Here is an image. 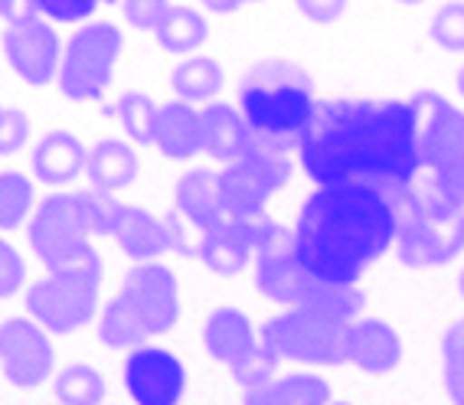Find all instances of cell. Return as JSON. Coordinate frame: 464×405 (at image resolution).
Wrapping results in <instances>:
<instances>
[{
	"label": "cell",
	"mask_w": 464,
	"mask_h": 405,
	"mask_svg": "<svg viewBox=\"0 0 464 405\" xmlns=\"http://www.w3.org/2000/svg\"><path fill=\"white\" fill-rule=\"evenodd\" d=\"M317 187L370 183L402 197L422 180V141L412 99H324L298 141Z\"/></svg>",
	"instance_id": "1"
},
{
	"label": "cell",
	"mask_w": 464,
	"mask_h": 405,
	"mask_svg": "<svg viewBox=\"0 0 464 405\" xmlns=\"http://www.w3.org/2000/svg\"><path fill=\"white\" fill-rule=\"evenodd\" d=\"M399 236V197L370 183H331L304 199L295 223V258L311 278L357 284Z\"/></svg>",
	"instance_id": "2"
},
{
	"label": "cell",
	"mask_w": 464,
	"mask_h": 405,
	"mask_svg": "<svg viewBox=\"0 0 464 405\" xmlns=\"http://www.w3.org/2000/svg\"><path fill=\"white\" fill-rule=\"evenodd\" d=\"M236 101L252 134L295 154L317 108L314 79L295 63L266 59L242 75Z\"/></svg>",
	"instance_id": "3"
},
{
	"label": "cell",
	"mask_w": 464,
	"mask_h": 405,
	"mask_svg": "<svg viewBox=\"0 0 464 405\" xmlns=\"http://www.w3.org/2000/svg\"><path fill=\"white\" fill-rule=\"evenodd\" d=\"M177 317H180L177 275L164 262H138L125 275L121 291L102 307L99 340L108 350H134L148 337L174 331Z\"/></svg>",
	"instance_id": "4"
},
{
	"label": "cell",
	"mask_w": 464,
	"mask_h": 405,
	"mask_svg": "<svg viewBox=\"0 0 464 405\" xmlns=\"http://www.w3.org/2000/svg\"><path fill=\"white\" fill-rule=\"evenodd\" d=\"M464 252V207L445 203L422 183L399 197L396 258L406 268H441Z\"/></svg>",
	"instance_id": "5"
},
{
	"label": "cell",
	"mask_w": 464,
	"mask_h": 405,
	"mask_svg": "<svg viewBox=\"0 0 464 405\" xmlns=\"http://www.w3.org/2000/svg\"><path fill=\"white\" fill-rule=\"evenodd\" d=\"M422 141V187L445 203L464 207V111L441 92L412 95Z\"/></svg>",
	"instance_id": "6"
},
{
	"label": "cell",
	"mask_w": 464,
	"mask_h": 405,
	"mask_svg": "<svg viewBox=\"0 0 464 405\" xmlns=\"http://www.w3.org/2000/svg\"><path fill=\"white\" fill-rule=\"evenodd\" d=\"M350 323L321 307H288L262 323V343L278 360H298L311 366H340L347 363V333Z\"/></svg>",
	"instance_id": "7"
},
{
	"label": "cell",
	"mask_w": 464,
	"mask_h": 405,
	"mask_svg": "<svg viewBox=\"0 0 464 405\" xmlns=\"http://www.w3.org/2000/svg\"><path fill=\"white\" fill-rule=\"evenodd\" d=\"M102 258L50 272L26 288V314L50 333H75L99 311Z\"/></svg>",
	"instance_id": "8"
},
{
	"label": "cell",
	"mask_w": 464,
	"mask_h": 405,
	"mask_svg": "<svg viewBox=\"0 0 464 405\" xmlns=\"http://www.w3.org/2000/svg\"><path fill=\"white\" fill-rule=\"evenodd\" d=\"M125 50V36L115 24L95 20L79 26L69 36L59 66V92L69 101H99L111 85L118 59Z\"/></svg>",
	"instance_id": "9"
},
{
	"label": "cell",
	"mask_w": 464,
	"mask_h": 405,
	"mask_svg": "<svg viewBox=\"0 0 464 405\" xmlns=\"http://www.w3.org/2000/svg\"><path fill=\"white\" fill-rule=\"evenodd\" d=\"M26 242L36 252L46 272L72 268L95 258L92 232L82 219V209L75 203V193H53L34 209L26 223Z\"/></svg>",
	"instance_id": "10"
},
{
	"label": "cell",
	"mask_w": 464,
	"mask_h": 405,
	"mask_svg": "<svg viewBox=\"0 0 464 405\" xmlns=\"http://www.w3.org/2000/svg\"><path fill=\"white\" fill-rule=\"evenodd\" d=\"M4 46V59L10 63V69L24 79L26 85L43 89L53 79H59V66H63V43L59 34L53 30V24H46V17L24 10L17 17H10V24L4 26L0 36Z\"/></svg>",
	"instance_id": "11"
},
{
	"label": "cell",
	"mask_w": 464,
	"mask_h": 405,
	"mask_svg": "<svg viewBox=\"0 0 464 405\" xmlns=\"http://www.w3.org/2000/svg\"><path fill=\"white\" fill-rule=\"evenodd\" d=\"M56 350L50 331L34 317L0 321V372L17 389H36L53 376Z\"/></svg>",
	"instance_id": "12"
},
{
	"label": "cell",
	"mask_w": 464,
	"mask_h": 405,
	"mask_svg": "<svg viewBox=\"0 0 464 405\" xmlns=\"http://www.w3.org/2000/svg\"><path fill=\"white\" fill-rule=\"evenodd\" d=\"M125 389L134 405H180L187 370L170 350L141 343L125 360Z\"/></svg>",
	"instance_id": "13"
},
{
	"label": "cell",
	"mask_w": 464,
	"mask_h": 405,
	"mask_svg": "<svg viewBox=\"0 0 464 405\" xmlns=\"http://www.w3.org/2000/svg\"><path fill=\"white\" fill-rule=\"evenodd\" d=\"M256 284L268 301L285 307H301L314 298L321 282L311 278L295 258V232L282 246H272L256 256Z\"/></svg>",
	"instance_id": "14"
},
{
	"label": "cell",
	"mask_w": 464,
	"mask_h": 405,
	"mask_svg": "<svg viewBox=\"0 0 464 405\" xmlns=\"http://www.w3.org/2000/svg\"><path fill=\"white\" fill-rule=\"evenodd\" d=\"M347 363L370 376H386L402 363V337L380 317H357L347 333Z\"/></svg>",
	"instance_id": "15"
},
{
	"label": "cell",
	"mask_w": 464,
	"mask_h": 405,
	"mask_svg": "<svg viewBox=\"0 0 464 405\" xmlns=\"http://www.w3.org/2000/svg\"><path fill=\"white\" fill-rule=\"evenodd\" d=\"M89 164V150L79 141V134L72 131H46L36 141L34 154H30V170L40 183L46 187H66V183L79 180Z\"/></svg>",
	"instance_id": "16"
},
{
	"label": "cell",
	"mask_w": 464,
	"mask_h": 405,
	"mask_svg": "<svg viewBox=\"0 0 464 405\" xmlns=\"http://www.w3.org/2000/svg\"><path fill=\"white\" fill-rule=\"evenodd\" d=\"M262 337L252 331V321L236 307H216L203 323V347L216 363L236 370L258 350Z\"/></svg>",
	"instance_id": "17"
},
{
	"label": "cell",
	"mask_w": 464,
	"mask_h": 405,
	"mask_svg": "<svg viewBox=\"0 0 464 405\" xmlns=\"http://www.w3.org/2000/svg\"><path fill=\"white\" fill-rule=\"evenodd\" d=\"M115 239L128 258L138 262H158L164 252H174V236L167 216H154L150 209L141 207H121L115 226Z\"/></svg>",
	"instance_id": "18"
},
{
	"label": "cell",
	"mask_w": 464,
	"mask_h": 405,
	"mask_svg": "<svg viewBox=\"0 0 464 405\" xmlns=\"http://www.w3.org/2000/svg\"><path fill=\"white\" fill-rule=\"evenodd\" d=\"M174 209L193 226L197 232H207L213 226L226 223L223 197H219V174L213 170H187L174 187Z\"/></svg>",
	"instance_id": "19"
},
{
	"label": "cell",
	"mask_w": 464,
	"mask_h": 405,
	"mask_svg": "<svg viewBox=\"0 0 464 405\" xmlns=\"http://www.w3.org/2000/svg\"><path fill=\"white\" fill-rule=\"evenodd\" d=\"M203 154L219 164H232L246 154L252 141V128L246 121V115L239 111V105L229 101H209L203 111Z\"/></svg>",
	"instance_id": "20"
},
{
	"label": "cell",
	"mask_w": 464,
	"mask_h": 405,
	"mask_svg": "<svg viewBox=\"0 0 464 405\" xmlns=\"http://www.w3.org/2000/svg\"><path fill=\"white\" fill-rule=\"evenodd\" d=\"M154 144L164 158L190 160L203 154V118L190 101H167L158 111L154 124Z\"/></svg>",
	"instance_id": "21"
},
{
	"label": "cell",
	"mask_w": 464,
	"mask_h": 405,
	"mask_svg": "<svg viewBox=\"0 0 464 405\" xmlns=\"http://www.w3.org/2000/svg\"><path fill=\"white\" fill-rule=\"evenodd\" d=\"M197 258H203V265L219 278H236V275L246 272V265L256 262L249 236L236 219H226V223L203 232Z\"/></svg>",
	"instance_id": "22"
},
{
	"label": "cell",
	"mask_w": 464,
	"mask_h": 405,
	"mask_svg": "<svg viewBox=\"0 0 464 405\" xmlns=\"http://www.w3.org/2000/svg\"><path fill=\"white\" fill-rule=\"evenodd\" d=\"M85 174H89V187H95V190H105V193L128 190L138 180V150L128 141L105 138V141H99L89 150Z\"/></svg>",
	"instance_id": "23"
},
{
	"label": "cell",
	"mask_w": 464,
	"mask_h": 405,
	"mask_svg": "<svg viewBox=\"0 0 464 405\" xmlns=\"http://www.w3.org/2000/svg\"><path fill=\"white\" fill-rule=\"evenodd\" d=\"M219 197H223L226 216L242 223V219L266 213V203L272 197V190L258 180L256 170L246 160H232V164H226L219 170Z\"/></svg>",
	"instance_id": "24"
},
{
	"label": "cell",
	"mask_w": 464,
	"mask_h": 405,
	"mask_svg": "<svg viewBox=\"0 0 464 405\" xmlns=\"http://www.w3.org/2000/svg\"><path fill=\"white\" fill-rule=\"evenodd\" d=\"M242 405H331V382L314 372L275 376L262 389L246 392Z\"/></svg>",
	"instance_id": "25"
},
{
	"label": "cell",
	"mask_w": 464,
	"mask_h": 405,
	"mask_svg": "<svg viewBox=\"0 0 464 405\" xmlns=\"http://www.w3.org/2000/svg\"><path fill=\"white\" fill-rule=\"evenodd\" d=\"M154 40L160 50L174 53V56H193V50H199L209 40V24L199 10L187 7V4H170V10L154 30Z\"/></svg>",
	"instance_id": "26"
},
{
	"label": "cell",
	"mask_w": 464,
	"mask_h": 405,
	"mask_svg": "<svg viewBox=\"0 0 464 405\" xmlns=\"http://www.w3.org/2000/svg\"><path fill=\"white\" fill-rule=\"evenodd\" d=\"M226 85L223 66L213 56H187L170 72V89L180 101H209Z\"/></svg>",
	"instance_id": "27"
},
{
	"label": "cell",
	"mask_w": 464,
	"mask_h": 405,
	"mask_svg": "<svg viewBox=\"0 0 464 405\" xmlns=\"http://www.w3.org/2000/svg\"><path fill=\"white\" fill-rule=\"evenodd\" d=\"M56 402L63 405H102L105 399V376L89 363L63 366L53 380Z\"/></svg>",
	"instance_id": "28"
},
{
	"label": "cell",
	"mask_w": 464,
	"mask_h": 405,
	"mask_svg": "<svg viewBox=\"0 0 464 405\" xmlns=\"http://www.w3.org/2000/svg\"><path fill=\"white\" fill-rule=\"evenodd\" d=\"M160 105H154L150 95L144 92H125L115 105L108 108V115H115L118 124L125 128L128 141L131 144H154V124H158Z\"/></svg>",
	"instance_id": "29"
},
{
	"label": "cell",
	"mask_w": 464,
	"mask_h": 405,
	"mask_svg": "<svg viewBox=\"0 0 464 405\" xmlns=\"http://www.w3.org/2000/svg\"><path fill=\"white\" fill-rule=\"evenodd\" d=\"M34 180H26L17 170L0 174V232H14L26 223V216L34 213Z\"/></svg>",
	"instance_id": "30"
},
{
	"label": "cell",
	"mask_w": 464,
	"mask_h": 405,
	"mask_svg": "<svg viewBox=\"0 0 464 405\" xmlns=\"http://www.w3.org/2000/svg\"><path fill=\"white\" fill-rule=\"evenodd\" d=\"M75 203L82 209V219L89 226L92 239H105V236H115L118 216H121V207L115 193L95 190V187H85V190H75Z\"/></svg>",
	"instance_id": "31"
},
{
	"label": "cell",
	"mask_w": 464,
	"mask_h": 405,
	"mask_svg": "<svg viewBox=\"0 0 464 405\" xmlns=\"http://www.w3.org/2000/svg\"><path fill=\"white\" fill-rule=\"evenodd\" d=\"M441 380L451 405H464V317L441 337Z\"/></svg>",
	"instance_id": "32"
},
{
	"label": "cell",
	"mask_w": 464,
	"mask_h": 405,
	"mask_svg": "<svg viewBox=\"0 0 464 405\" xmlns=\"http://www.w3.org/2000/svg\"><path fill=\"white\" fill-rule=\"evenodd\" d=\"M431 43L445 53H464V0H448L429 24Z\"/></svg>",
	"instance_id": "33"
},
{
	"label": "cell",
	"mask_w": 464,
	"mask_h": 405,
	"mask_svg": "<svg viewBox=\"0 0 464 405\" xmlns=\"http://www.w3.org/2000/svg\"><path fill=\"white\" fill-rule=\"evenodd\" d=\"M278 366H282V360L272 353V350L266 347V343H258L256 353L246 360V363H239L232 372V380L239 382L242 392H252V389H262L266 382L275 380V372H278Z\"/></svg>",
	"instance_id": "34"
},
{
	"label": "cell",
	"mask_w": 464,
	"mask_h": 405,
	"mask_svg": "<svg viewBox=\"0 0 464 405\" xmlns=\"http://www.w3.org/2000/svg\"><path fill=\"white\" fill-rule=\"evenodd\" d=\"M26 4L34 14L53 20V24H82L102 4H115V0H26Z\"/></svg>",
	"instance_id": "35"
},
{
	"label": "cell",
	"mask_w": 464,
	"mask_h": 405,
	"mask_svg": "<svg viewBox=\"0 0 464 405\" xmlns=\"http://www.w3.org/2000/svg\"><path fill=\"white\" fill-rule=\"evenodd\" d=\"M30 131H34V121L24 108H4L0 111V158H14L26 148L30 141Z\"/></svg>",
	"instance_id": "36"
},
{
	"label": "cell",
	"mask_w": 464,
	"mask_h": 405,
	"mask_svg": "<svg viewBox=\"0 0 464 405\" xmlns=\"http://www.w3.org/2000/svg\"><path fill=\"white\" fill-rule=\"evenodd\" d=\"M24 284H26V262L20 258L17 248L0 236V301L14 298Z\"/></svg>",
	"instance_id": "37"
},
{
	"label": "cell",
	"mask_w": 464,
	"mask_h": 405,
	"mask_svg": "<svg viewBox=\"0 0 464 405\" xmlns=\"http://www.w3.org/2000/svg\"><path fill=\"white\" fill-rule=\"evenodd\" d=\"M167 10H170V0H121V17L141 34H154Z\"/></svg>",
	"instance_id": "38"
},
{
	"label": "cell",
	"mask_w": 464,
	"mask_h": 405,
	"mask_svg": "<svg viewBox=\"0 0 464 405\" xmlns=\"http://www.w3.org/2000/svg\"><path fill=\"white\" fill-rule=\"evenodd\" d=\"M295 7H298V14L304 20L327 26V24H337L347 14L350 0H295Z\"/></svg>",
	"instance_id": "39"
},
{
	"label": "cell",
	"mask_w": 464,
	"mask_h": 405,
	"mask_svg": "<svg viewBox=\"0 0 464 405\" xmlns=\"http://www.w3.org/2000/svg\"><path fill=\"white\" fill-rule=\"evenodd\" d=\"M199 4L207 10H213V14H236L246 0H199Z\"/></svg>",
	"instance_id": "40"
},
{
	"label": "cell",
	"mask_w": 464,
	"mask_h": 405,
	"mask_svg": "<svg viewBox=\"0 0 464 405\" xmlns=\"http://www.w3.org/2000/svg\"><path fill=\"white\" fill-rule=\"evenodd\" d=\"M14 10H17V0H0V20L17 17V14H14Z\"/></svg>",
	"instance_id": "41"
},
{
	"label": "cell",
	"mask_w": 464,
	"mask_h": 405,
	"mask_svg": "<svg viewBox=\"0 0 464 405\" xmlns=\"http://www.w3.org/2000/svg\"><path fill=\"white\" fill-rule=\"evenodd\" d=\"M455 85H458V92H461V95H464V66L458 69V79H455Z\"/></svg>",
	"instance_id": "42"
},
{
	"label": "cell",
	"mask_w": 464,
	"mask_h": 405,
	"mask_svg": "<svg viewBox=\"0 0 464 405\" xmlns=\"http://www.w3.org/2000/svg\"><path fill=\"white\" fill-rule=\"evenodd\" d=\"M396 4H406V7H419V4H425V0H396Z\"/></svg>",
	"instance_id": "43"
},
{
	"label": "cell",
	"mask_w": 464,
	"mask_h": 405,
	"mask_svg": "<svg viewBox=\"0 0 464 405\" xmlns=\"http://www.w3.org/2000/svg\"><path fill=\"white\" fill-rule=\"evenodd\" d=\"M458 291H461V298H464V268H461V275H458Z\"/></svg>",
	"instance_id": "44"
},
{
	"label": "cell",
	"mask_w": 464,
	"mask_h": 405,
	"mask_svg": "<svg viewBox=\"0 0 464 405\" xmlns=\"http://www.w3.org/2000/svg\"><path fill=\"white\" fill-rule=\"evenodd\" d=\"M246 4H262V0H246Z\"/></svg>",
	"instance_id": "45"
},
{
	"label": "cell",
	"mask_w": 464,
	"mask_h": 405,
	"mask_svg": "<svg viewBox=\"0 0 464 405\" xmlns=\"http://www.w3.org/2000/svg\"><path fill=\"white\" fill-rule=\"evenodd\" d=\"M331 405H350V402H331Z\"/></svg>",
	"instance_id": "46"
},
{
	"label": "cell",
	"mask_w": 464,
	"mask_h": 405,
	"mask_svg": "<svg viewBox=\"0 0 464 405\" xmlns=\"http://www.w3.org/2000/svg\"><path fill=\"white\" fill-rule=\"evenodd\" d=\"M56 405H63V402H56Z\"/></svg>",
	"instance_id": "47"
},
{
	"label": "cell",
	"mask_w": 464,
	"mask_h": 405,
	"mask_svg": "<svg viewBox=\"0 0 464 405\" xmlns=\"http://www.w3.org/2000/svg\"><path fill=\"white\" fill-rule=\"evenodd\" d=\"M0 111H4V108H0Z\"/></svg>",
	"instance_id": "48"
}]
</instances>
